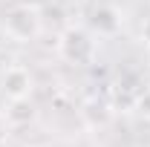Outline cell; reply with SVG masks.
<instances>
[{
    "label": "cell",
    "instance_id": "obj_1",
    "mask_svg": "<svg viewBox=\"0 0 150 147\" xmlns=\"http://www.w3.org/2000/svg\"><path fill=\"white\" fill-rule=\"evenodd\" d=\"M6 32L18 40H29V37L38 32V15L29 9V6H20V9H12L9 18H6Z\"/></svg>",
    "mask_w": 150,
    "mask_h": 147
},
{
    "label": "cell",
    "instance_id": "obj_4",
    "mask_svg": "<svg viewBox=\"0 0 150 147\" xmlns=\"http://www.w3.org/2000/svg\"><path fill=\"white\" fill-rule=\"evenodd\" d=\"M93 26L101 29V32H115V26H118L115 12H112V9H98V12L93 15Z\"/></svg>",
    "mask_w": 150,
    "mask_h": 147
},
{
    "label": "cell",
    "instance_id": "obj_8",
    "mask_svg": "<svg viewBox=\"0 0 150 147\" xmlns=\"http://www.w3.org/2000/svg\"><path fill=\"white\" fill-rule=\"evenodd\" d=\"M144 37H147V40H150V23H147V26H144Z\"/></svg>",
    "mask_w": 150,
    "mask_h": 147
},
{
    "label": "cell",
    "instance_id": "obj_5",
    "mask_svg": "<svg viewBox=\"0 0 150 147\" xmlns=\"http://www.w3.org/2000/svg\"><path fill=\"white\" fill-rule=\"evenodd\" d=\"M67 40H69V43H67V55H69V58H81L87 49H90V46H87V37H84V35H75V32H72Z\"/></svg>",
    "mask_w": 150,
    "mask_h": 147
},
{
    "label": "cell",
    "instance_id": "obj_3",
    "mask_svg": "<svg viewBox=\"0 0 150 147\" xmlns=\"http://www.w3.org/2000/svg\"><path fill=\"white\" fill-rule=\"evenodd\" d=\"M9 121L12 124H26L32 115H35V110H32V104L26 101V98H12V107H9Z\"/></svg>",
    "mask_w": 150,
    "mask_h": 147
},
{
    "label": "cell",
    "instance_id": "obj_2",
    "mask_svg": "<svg viewBox=\"0 0 150 147\" xmlns=\"http://www.w3.org/2000/svg\"><path fill=\"white\" fill-rule=\"evenodd\" d=\"M32 90V78L26 69H20V66H12L9 72L3 75V92L9 95V98H26Z\"/></svg>",
    "mask_w": 150,
    "mask_h": 147
},
{
    "label": "cell",
    "instance_id": "obj_6",
    "mask_svg": "<svg viewBox=\"0 0 150 147\" xmlns=\"http://www.w3.org/2000/svg\"><path fill=\"white\" fill-rule=\"evenodd\" d=\"M139 107H142V112H147V115H150V90L144 92V95H142V101H139Z\"/></svg>",
    "mask_w": 150,
    "mask_h": 147
},
{
    "label": "cell",
    "instance_id": "obj_7",
    "mask_svg": "<svg viewBox=\"0 0 150 147\" xmlns=\"http://www.w3.org/2000/svg\"><path fill=\"white\" fill-rule=\"evenodd\" d=\"M3 136H6V124H3V118H0V141H3Z\"/></svg>",
    "mask_w": 150,
    "mask_h": 147
}]
</instances>
